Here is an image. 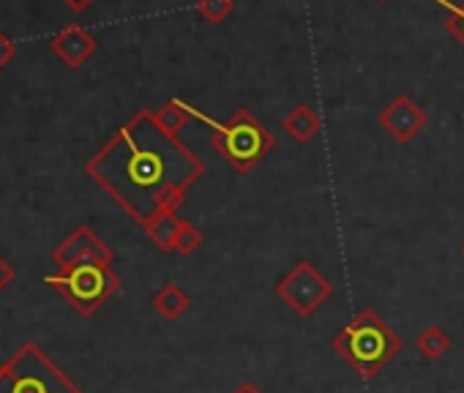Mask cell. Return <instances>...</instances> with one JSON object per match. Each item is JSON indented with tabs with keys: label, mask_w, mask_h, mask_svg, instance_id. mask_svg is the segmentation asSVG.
I'll return each mask as SVG.
<instances>
[{
	"label": "cell",
	"mask_w": 464,
	"mask_h": 393,
	"mask_svg": "<svg viewBox=\"0 0 464 393\" xmlns=\"http://www.w3.org/2000/svg\"><path fill=\"white\" fill-rule=\"evenodd\" d=\"M85 175L142 225L153 214L178 211L186 203V191L205 175V161L167 134L150 110H140L85 161Z\"/></svg>",
	"instance_id": "obj_1"
},
{
	"label": "cell",
	"mask_w": 464,
	"mask_h": 393,
	"mask_svg": "<svg viewBox=\"0 0 464 393\" xmlns=\"http://www.w3.org/2000/svg\"><path fill=\"white\" fill-rule=\"evenodd\" d=\"M336 355L363 379H374L399 352L401 339L372 309H361L331 341Z\"/></svg>",
	"instance_id": "obj_2"
},
{
	"label": "cell",
	"mask_w": 464,
	"mask_h": 393,
	"mask_svg": "<svg viewBox=\"0 0 464 393\" xmlns=\"http://www.w3.org/2000/svg\"><path fill=\"white\" fill-rule=\"evenodd\" d=\"M194 115L213 129V134H210L213 150L244 175L252 172L260 164V158L276 148V137L249 110H238L224 123H216L199 112H194Z\"/></svg>",
	"instance_id": "obj_3"
},
{
	"label": "cell",
	"mask_w": 464,
	"mask_h": 393,
	"mask_svg": "<svg viewBox=\"0 0 464 393\" xmlns=\"http://www.w3.org/2000/svg\"><path fill=\"white\" fill-rule=\"evenodd\" d=\"M0 393H82V388L36 344H23L0 363Z\"/></svg>",
	"instance_id": "obj_4"
},
{
	"label": "cell",
	"mask_w": 464,
	"mask_h": 393,
	"mask_svg": "<svg viewBox=\"0 0 464 393\" xmlns=\"http://www.w3.org/2000/svg\"><path fill=\"white\" fill-rule=\"evenodd\" d=\"M44 284L63 292V298L72 303V309L77 314L93 317L121 290V276L112 271V265L85 263V265L44 276Z\"/></svg>",
	"instance_id": "obj_5"
},
{
	"label": "cell",
	"mask_w": 464,
	"mask_h": 393,
	"mask_svg": "<svg viewBox=\"0 0 464 393\" xmlns=\"http://www.w3.org/2000/svg\"><path fill=\"white\" fill-rule=\"evenodd\" d=\"M276 298L282 303H287L298 317L309 320L331 295H334V284L317 271L314 263L309 260H298L295 268L279 279L276 284Z\"/></svg>",
	"instance_id": "obj_6"
},
{
	"label": "cell",
	"mask_w": 464,
	"mask_h": 393,
	"mask_svg": "<svg viewBox=\"0 0 464 393\" xmlns=\"http://www.w3.org/2000/svg\"><path fill=\"white\" fill-rule=\"evenodd\" d=\"M53 263L58 265V271H69L85 263H104L112 265L115 263V252L85 225H80L55 252H53Z\"/></svg>",
	"instance_id": "obj_7"
},
{
	"label": "cell",
	"mask_w": 464,
	"mask_h": 393,
	"mask_svg": "<svg viewBox=\"0 0 464 393\" xmlns=\"http://www.w3.org/2000/svg\"><path fill=\"white\" fill-rule=\"evenodd\" d=\"M377 123L382 131H388V137L399 145L412 142L426 126H429V115L420 104H415L410 96H396L380 115Z\"/></svg>",
	"instance_id": "obj_8"
},
{
	"label": "cell",
	"mask_w": 464,
	"mask_h": 393,
	"mask_svg": "<svg viewBox=\"0 0 464 393\" xmlns=\"http://www.w3.org/2000/svg\"><path fill=\"white\" fill-rule=\"evenodd\" d=\"M96 39L85 31V28H80V25H69V28H63L53 42H50V50L63 61V66H69V69H80V66H85L88 63V58L96 53Z\"/></svg>",
	"instance_id": "obj_9"
},
{
	"label": "cell",
	"mask_w": 464,
	"mask_h": 393,
	"mask_svg": "<svg viewBox=\"0 0 464 393\" xmlns=\"http://www.w3.org/2000/svg\"><path fill=\"white\" fill-rule=\"evenodd\" d=\"M282 129L298 142V145H309L320 129H323V120L320 115L309 107V104H295L285 118H282Z\"/></svg>",
	"instance_id": "obj_10"
},
{
	"label": "cell",
	"mask_w": 464,
	"mask_h": 393,
	"mask_svg": "<svg viewBox=\"0 0 464 393\" xmlns=\"http://www.w3.org/2000/svg\"><path fill=\"white\" fill-rule=\"evenodd\" d=\"M183 219H178V211H159L153 214L148 222H142L140 227L145 230V235L150 238V244L161 252H175V235Z\"/></svg>",
	"instance_id": "obj_11"
},
{
	"label": "cell",
	"mask_w": 464,
	"mask_h": 393,
	"mask_svg": "<svg viewBox=\"0 0 464 393\" xmlns=\"http://www.w3.org/2000/svg\"><path fill=\"white\" fill-rule=\"evenodd\" d=\"M150 303H153V309H156L159 317H164L167 322H175V320H180V317L188 312L191 298H188V292L180 290L178 284H164V287L153 295Z\"/></svg>",
	"instance_id": "obj_12"
},
{
	"label": "cell",
	"mask_w": 464,
	"mask_h": 393,
	"mask_svg": "<svg viewBox=\"0 0 464 393\" xmlns=\"http://www.w3.org/2000/svg\"><path fill=\"white\" fill-rule=\"evenodd\" d=\"M191 115H194V110H191L188 104L178 101V99H172V101L161 104V107L153 112L156 123H159L167 134H172V137H178V131H183V129H186V123L191 120Z\"/></svg>",
	"instance_id": "obj_13"
},
{
	"label": "cell",
	"mask_w": 464,
	"mask_h": 393,
	"mask_svg": "<svg viewBox=\"0 0 464 393\" xmlns=\"http://www.w3.org/2000/svg\"><path fill=\"white\" fill-rule=\"evenodd\" d=\"M412 344L418 347V352H420L423 358L437 360V358H442V355L453 347V339H450L442 328L429 325V328H423V331L412 339Z\"/></svg>",
	"instance_id": "obj_14"
},
{
	"label": "cell",
	"mask_w": 464,
	"mask_h": 393,
	"mask_svg": "<svg viewBox=\"0 0 464 393\" xmlns=\"http://www.w3.org/2000/svg\"><path fill=\"white\" fill-rule=\"evenodd\" d=\"M232 9H236L232 0H197V14L208 25H221L232 14Z\"/></svg>",
	"instance_id": "obj_15"
},
{
	"label": "cell",
	"mask_w": 464,
	"mask_h": 393,
	"mask_svg": "<svg viewBox=\"0 0 464 393\" xmlns=\"http://www.w3.org/2000/svg\"><path fill=\"white\" fill-rule=\"evenodd\" d=\"M202 241H205V235L191 225V222H180V227H178V235H175V252L180 254V257H188V254H194L199 246H202Z\"/></svg>",
	"instance_id": "obj_16"
},
{
	"label": "cell",
	"mask_w": 464,
	"mask_h": 393,
	"mask_svg": "<svg viewBox=\"0 0 464 393\" xmlns=\"http://www.w3.org/2000/svg\"><path fill=\"white\" fill-rule=\"evenodd\" d=\"M434 4L442 6V9L448 12L445 28H448V34L464 47V0H461V4H450V0H434Z\"/></svg>",
	"instance_id": "obj_17"
},
{
	"label": "cell",
	"mask_w": 464,
	"mask_h": 393,
	"mask_svg": "<svg viewBox=\"0 0 464 393\" xmlns=\"http://www.w3.org/2000/svg\"><path fill=\"white\" fill-rule=\"evenodd\" d=\"M17 55V44L4 34V31H0V72H4L6 66H9V61Z\"/></svg>",
	"instance_id": "obj_18"
},
{
	"label": "cell",
	"mask_w": 464,
	"mask_h": 393,
	"mask_svg": "<svg viewBox=\"0 0 464 393\" xmlns=\"http://www.w3.org/2000/svg\"><path fill=\"white\" fill-rule=\"evenodd\" d=\"M12 282H14V268L0 257V292H4Z\"/></svg>",
	"instance_id": "obj_19"
},
{
	"label": "cell",
	"mask_w": 464,
	"mask_h": 393,
	"mask_svg": "<svg viewBox=\"0 0 464 393\" xmlns=\"http://www.w3.org/2000/svg\"><path fill=\"white\" fill-rule=\"evenodd\" d=\"M63 4H66L72 12H85V9L93 4V0H63Z\"/></svg>",
	"instance_id": "obj_20"
},
{
	"label": "cell",
	"mask_w": 464,
	"mask_h": 393,
	"mask_svg": "<svg viewBox=\"0 0 464 393\" xmlns=\"http://www.w3.org/2000/svg\"><path fill=\"white\" fill-rule=\"evenodd\" d=\"M232 393H263V390H260V385H255V382H244V385H238Z\"/></svg>",
	"instance_id": "obj_21"
},
{
	"label": "cell",
	"mask_w": 464,
	"mask_h": 393,
	"mask_svg": "<svg viewBox=\"0 0 464 393\" xmlns=\"http://www.w3.org/2000/svg\"><path fill=\"white\" fill-rule=\"evenodd\" d=\"M461 257H464V246H461Z\"/></svg>",
	"instance_id": "obj_22"
},
{
	"label": "cell",
	"mask_w": 464,
	"mask_h": 393,
	"mask_svg": "<svg viewBox=\"0 0 464 393\" xmlns=\"http://www.w3.org/2000/svg\"><path fill=\"white\" fill-rule=\"evenodd\" d=\"M382 4H388V0H382Z\"/></svg>",
	"instance_id": "obj_23"
}]
</instances>
